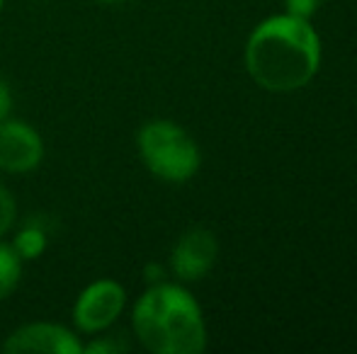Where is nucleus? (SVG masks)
<instances>
[{
  "instance_id": "nucleus-1",
  "label": "nucleus",
  "mask_w": 357,
  "mask_h": 354,
  "mask_svg": "<svg viewBox=\"0 0 357 354\" xmlns=\"http://www.w3.org/2000/svg\"><path fill=\"white\" fill-rule=\"evenodd\" d=\"M321 44L304 17H270L250 34L245 66L253 81L265 90L289 92L304 88L319 71Z\"/></svg>"
},
{
  "instance_id": "nucleus-2",
  "label": "nucleus",
  "mask_w": 357,
  "mask_h": 354,
  "mask_svg": "<svg viewBox=\"0 0 357 354\" xmlns=\"http://www.w3.org/2000/svg\"><path fill=\"white\" fill-rule=\"evenodd\" d=\"M137 340L153 354H199L207 328L195 296L180 284H151L132 308Z\"/></svg>"
},
{
  "instance_id": "nucleus-3",
  "label": "nucleus",
  "mask_w": 357,
  "mask_h": 354,
  "mask_svg": "<svg viewBox=\"0 0 357 354\" xmlns=\"http://www.w3.org/2000/svg\"><path fill=\"white\" fill-rule=\"evenodd\" d=\"M137 148L151 175L163 182H188L199 170V148L195 138L168 119H151L137 134Z\"/></svg>"
},
{
  "instance_id": "nucleus-4",
  "label": "nucleus",
  "mask_w": 357,
  "mask_h": 354,
  "mask_svg": "<svg viewBox=\"0 0 357 354\" xmlns=\"http://www.w3.org/2000/svg\"><path fill=\"white\" fill-rule=\"evenodd\" d=\"M127 306V291L114 279H95L75 296L71 318L75 332L100 335L119 321Z\"/></svg>"
},
{
  "instance_id": "nucleus-5",
  "label": "nucleus",
  "mask_w": 357,
  "mask_h": 354,
  "mask_svg": "<svg viewBox=\"0 0 357 354\" xmlns=\"http://www.w3.org/2000/svg\"><path fill=\"white\" fill-rule=\"evenodd\" d=\"M44 138L29 122L0 119V170L8 175L34 172L44 161Z\"/></svg>"
},
{
  "instance_id": "nucleus-6",
  "label": "nucleus",
  "mask_w": 357,
  "mask_h": 354,
  "mask_svg": "<svg viewBox=\"0 0 357 354\" xmlns=\"http://www.w3.org/2000/svg\"><path fill=\"white\" fill-rule=\"evenodd\" d=\"M8 354H83L78 332L61 323H24L3 342Z\"/></svg>"
},
{
  "instance_id": "nucleus-7",
  "label": "nucleus",
  "mask_w": 357,
  "mask_h": 354,
  "mask_svg": "<svg viewBox=\"0 0 357 354\" xmlns=\"http://www.w3.org/2000/svg\"><path fill=\"white\" fill-rule=\"evenodd\" d=\"M216 238L207 228H190L178 238L170 252V269L180 282H197L207 277L216 262Z\"/></svg>"
},
{
  "instance_id": "nucleus-8",
  "label": "nucleus",
  "mask_w": 357,
  "mask_h": 354,
  "mask_svg": "<svg viewBox=\"0 0 357 354\" xmlns=\"http://www.w3.org/2000/svg\"><path fill=\"white\" fill-rule=\"evenodd\" d=\"M10 246L15 248V252H17L24 262L42 257L44 250L49 248V231H47V226H44V221L27 218V221L22 223V228L15 233Z\"/></svg>"
},
{
  "instance_id": "nucleus-9",
  "label": "nucleus",
  "mask_w": 357,
  "mask_h": 354,
  "mask_svg": "<svg viewBox=\"0 0 357 354\" xmlns=\"http://www.w3.org/2000/svg\"><path fill=\"white\" fill-rule=\"evenodd\" d=\"M22 265L24 260L15 252L10 243L0 241V301L10 298L15 289L22 282Z\"/></svg>"
},
{
  "instance_id": "nucleus-10",
  "label": "nucleus",
  "mask_w": 357,
  "mask_h": 354,
  "mask_svg": "<svg viewBox=\"0 0 357 354\" xmlns=\"http://www.w3.org/2000/svg\"><path fill=\"white\" fill-rule=\"evenodd\" d=\"M15 221H17V199L0 182V238L13 231Z\"/></svg>"
},
{
  "instance_id": "nucleus-11",
  "label": "nucleus",
  "mask_w": 357,
  "mask_h": 354,
  "mask_svg": "<svg viewBox=\"0 0 357 354\" xmlns=\"http://www.w3.org/2000/svg\"><path fill=\"white\" fill-rule=\"evenodd\" d=\"M98 337V335H93ZM129 345L124 340H119V337L114 335H105V332H100L98 340L88 342V345H83V354H119V352H127Z\"/></svg>"
},
{
  "instance_id": "nucleus-12",
  "label": "nucleus",
  "mask_w": 357,
  "mask_h": 354,
  "mask_svg": "<svg viewBox=\"0 0 357 354\" xmlns=\"http://www.w3.org/2000/svg\"><path fill=\"white\" fill-rule=\"evenodd\" d=\"M287 5H289V15L309 19L324 5V0H287Z\"/></svg>"
},
{
  "instance_id": "nucleus-13",
  "label": "nucleus",
  "mask_w": 357,
  "mask_h": 354,
  "mask_svg": "<svg viewBox=\"0 0 357 354\" xmlns=\"http://www.w3.org/2000/svg\"><path fill=\"white\" fill-rule=\"evenodd\" d=\"M10 112H13V90L5 78H0V119L10 117Z\"/></svg>"
},
{
  "instance_id": "nucleus-14",
  "label": "nucleus",
  "mask_w": 357,
  "mask_h": 354,
  "mask_svg": "<svg viewBox=\"0 0 357 354\" xmlns=\"http://www.w3.org/2000/svg\"><path fill=\"white\" fill-rule=\"evenodd\" d=\"M144 274H146V282L149 284H158V282H165V269L160 267V265H155V262H151V265H146L144 269Z\"/></svg>"
},
{
  "instance_id": "nucleus-15",
  "label": "nucleus",
  "mask_w": 357,
  "mask_h": 354,
  "mask_svg": "<svg viewBox=\"0 0 357 354\" xmlns=\"http://www.w3.org/2000/svg\"><path fill=\"white\" fill-rule=\"evenodd\" d=\"M98 3H105V5H114V3H122V0H98Z\"/></svg>"
},
{
  "instance_id": "nucleus-16",
  "label": "nucleus",
  "mask_w": 357,
  "mask_h": 354,
  "mask_svg": "<svg viewBox=\"0 0 357 354\" xmlns=\"http://www.w3.org/2000/svg\"><path fill=\"white\" fill-rule=\"evenodd\" d=\"M3 8H5V0H0V13H3Z\"/></svg>"
}]
</instances>
